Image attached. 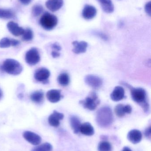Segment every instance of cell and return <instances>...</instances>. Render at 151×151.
Masks as SVG:
<instances>
[{
    "mask_svg": "<svg viewBox=\"0 0 151 151\" xmlns=\"http://www.w3.org/2000/svg\"><path fill=\"white\" fill-rule=\"evenodd\" d=\"M121 83L129 89L133 100L142 106L145 113H149L150 112V106L146 91L142 88H134L126 82H122Z\"/></svg>",
    "mask_w": 151,
    "mask_h": 151,
    "instance_id": "obj_1",
    "label": "cell"
},
{
    "mask_svg": "<svg viewBox=\"0 0 151 151\" xmlns=\"http://www.w3.org/2000/svg\"><path fill=\"white\" fill-rule=\"evenodd\" d=\"M113 120L112 111L108 106L101 107L97 112L96 121L98 125L101 127H109Z\"/></svg>",
    "mask_w": 151,
    "mask_h": 151,
    "instance_id": "obj_2",
    "label": "cell"
},
{
    "mask_svg": "<svg viewBox=\"0 0 151 151\" xmlns=\"http://www.w3.org/2000/svg\"><path fill=\"white\" fill-rule=\"evenodd\" d=\"M1 69L8 74L18 75L22 72L23 67L19 62L13 59H7L4 62Z\"/></svg>",
    "mask_w": 151,
    "mask_h": 151,
    "instance_id": "obj_3",
    "label": "cell"
},
{
    "mask_svg": "<svg viewBox=\"0 0 151 151\" xmlns=\"http://www.w3.org/2000/svg\"><path fill=\"white\" fill-rule=\"evenodd\" d=\"M100 100L96 93L94 91L90 92L84 100H80L79 104L84 108L90 111H94L100 104Z\"/></svg>",
    "mask_w": 151,
    "mask_h": 151,
    "instance_id": "obj_4",
    "label": "cell"
},
{
    "mask_svg": "<svg viewBox=\"0 0 151 151\" xmlns=\"http://www.w3.org/2000/svg\"><path fill=\"white\" fill-rule=\"evenodd\" d=\"M41 26L45 30H51L56 27L58 24L57 18L53 14L45 12L40 20Z\"/></svg>",
    "mask_w": 151,
    "mask_h": 151,
    "instance_id": "obj_5",
    "label": "cell"
},
{
    "mask_svg": "<svg viewBox=\"0 0 151 151\" xmlns=\"http://www.w3.org/2000/svg\"><path fill=\"white\" fill-rule=\"evenodd\" d=\"M25 60L26 62L31 65L37 64L40 60V54L36 48H32L26 53Z\"/></svg>",
    "mask_w": 151,
    "mask_h": 151,
    "instance_id": "obj_6",
    "label": "cell"
},
{
    "mask_svg": "<svg viewBox=\"0 0 151 151\" xmlns=\"http://www.w3.org/2000/svg\"><path fill=\"white\" fill-rule=\"evenodd\" d=\"M86 84L95 89L99 88L103 85V80L97 76L88 75L84 78Z\"/></svg>",
    "mask_w": 151,
    "mask_h": 151,
    "instance_id": "obj_7",
    "label": "cell"
},
{
    "mask_svg": "<svg viewBox=\"0 0 151 151\" xmlns=\"http://www.w3.org/2000/svg\"><path fill=\"white\" fill-rule=\"evenodd\" d=\"M23 137L27 142L33 145H38L41 142V137L32 131H25L23 133Z\"/></svg>",
    "mask_w": 151,
    "mask_h": 151,
    "instance_id": "obj_8",
    "label": "cell"
},
{
    "mask_svg": "<svg viewBox=\"0 0 151 151\" xmlns=\"http://www.w3.org/2000/svg\"><path fill=\"white\" fill-rule=\"evenodd\" d=\"M50 76L49 71L45 68H41L36 70L35 73L34 77L36 81L42 82H47Z\"/></svg>",
    "mask_w": 151,
    "mask_h": 151,
    "instance_id": "obj_9",
    "label": "cell"
},
{
    "mask_svg": "<svg viewBox=\"0 0 151 151\" xmlns=\"http://www.w3.org/2000/svg\"><path fill=\"white\" fill-rule=\"evenodd\" d=\"M64 118V115L63 114L54 111L53 113L48 117V121L50 126L57 127L60 125V121L63 119Z\"/></svg>",
    "mask_w": 151,
    "mask_h": 151,
    "instance_id": "obj_10",
    "label": "cell"
},
{
    "mask_svg": "<svg viewBox=\"0 0 151 151\" xmlns=\"http://www.w3.org/2000/svg\"><path fill=\"white\" fill-rule=\"evenodd\" d=\"M97 14V10L95 7L89 4L85 5L82 12L83 18L90 20L94 18Z\"/></svg>",
    "mask_w": 151,
    "mask_h": 151,
    "instance_id": "obj_11",
    "label": "cell"
},
{
    "mask_svg": "<svg viewBox=\"0 0 151 151\" xmlns=\"http://www.w3.org/2000/svg\"><path fill=\"white\" fill-rule=\"evenodd\" d=\"M132 111V107L129 105H123L119 104L115 106L114 108V112L117 116L120 118L125 116L126 114H130Z\"/></svg>",
    "mask_w": 151,
    "mask_h": 151,
    "instance_id": "obj_12",
    "label": "cell"
},
{
    "mask_svg": "<svg viewBox=\"0 0 151 151\" xmlns=\"http://www.w3.org/2000/svg\"><path fill=\"white\" fill-rule=\"evenodd\" d=\"M7 27L11 33L14 36H20L22 35L25 32V30L22 27H20L17 24L12 21L9 22L7 24Z\"/></svg>",
    "mask_w": 151,
    "mask_h": 151,
    "instance_id": "obj_13",
    "label": "cell"
},
{
    "mask_svg": "<svg viewBox=\"0 0 151 151\" xmlns=\"http://www.w3.org/2000/svg\"><path fill=\"white\" fill-rule=\"evenodd\" d=\"M60 90L51 89L47 92L46 96L48 100L52 103H56L60 101L62 97Z\"/></svg>",
    "mask_w": 151,
    "mask_h": 151,
    "instance_id": "obj_14",
    "label": "cell"
},
{
    "mask_svg": "<svg viewBox=\"0 0 151 151\" xmlns=\"http://www.w3.org/2000/svg\"><path fill=\"white\" fill-rule=\"evenodd\" d=\"M125 97V90L122 87L117 86L111 95V99L115 102L122 100Z\"/></svg>",
    "mask_w": 151,
    "mask_h": 151,
    "instance_id": "obj_15",
    "label": "cell"
},
{
    "mask_svg": "<svg viewBox=\"0 0 151 151\" xmlns=\"http://www.w3.org/2000/svg\"><path fill=\"white\" fill-rule=\"evenodd\" d=\"M127 138L134 144L139 143L142 141V135L141 131L137 129H133L129 132Z\"/></svg>",
    "mask_w": 151,
    "mask_h": 151,
    "instance_id": "obj_16",
    "label": "cell"
},
{
    "mask_svg": "<svg viewBox=\"0 0 151 151\" xmlns=\"http://www.w3.org/2000/svg\"><path fill=\"white\" fill-rule=\"evenodd\" d=\"M63 4V0H48L46 2L47 8L53 12L57 11L61 9Z\"/></svg>",
    "mask_w": 151,
    "mask_h": 151,
    "instance_id": "obj_17",
    "label": "cell"
},
{
    "mask_svg": "<svg viewBox=\"0 0 151 151\" xmlns=\"http://www.w3.org/2000/svg\"><path fill=\"white\" fill-rule=\"evenodd\" d=\"M72 44L74 47L73 52L76 54L85 53L88 47V43L83 41L80 42L75 41L72 42Z\"/></svg>",
    "mask_w": 151,
    "mask_h": 151,
    "instance_id": "obj_18",
    "label": "cell"
},
{
    "mask_svg": "<svg viewBox=\"0 0 151 151\" xmlns=\"http://www.w3.org/2000/svg\"><path fill=\"white\" fill-rule=\"evenodd\" d=\"M104 12L111 13L114 11V5L111 0H97Z\"/></svg>",
    "mask_w": 151,
    "mask_h": 151,
    "instance_id": "obj_19",
    "label": "cell"
},
{
    "mask_svg": "<svg viewBox=\"0 0 151 151\" xmlns=\"http://www.w3.org/2000/svg\"><path fill=\"white\" fill-rule=\"evenodd\" d=\"M79 131L82 134L88 136L93 135L95 134L94 128L89 122H85L81 124Z\"/></svg>",
    "mask_w": 151,
    "mask_h": 151,
    "instance_id": "obj_20",
    "label": "cell"
},
{
    "mask_svg": "<svg viewBox=\"0 0 151 151\" xmlns=\"http://www.w3.org/2000/svg\"><path fill=\"white\" fill-rule=\"evenodd\" d=\"M70 123L74 134H79L80 132V127L81 125L80 121L79 118L75 116H71L70 118Z\"/></svg>",
    "mask_w": 151,
    "mask_h": 151,
    "instance_id": "obj_21",
    "label": "cell"
},
{
    "mask_svg": "<svg viewBox=\"0 0 151 151\" xmlns=\"http://www.w3.org/2000/svg\"><path fill=\"white\" fill-rule=\"evenodd\" d=\"M30 98L33 102L40 104L43 100V92L42 91H37L31 94Z\"/></svg>",
    "mask_w": 151,
    "mask_h": 151,
    "instance_id": "obj_22",
    "label": "cell"
},
{
    "mask_svg": "<svg viewBox=\"0 0 151 151\" xmlns=\"http://www.w3.org/2000/svg\"><path fill=\"white\" fill-rule=\"evenodd\" d=\"M58 81L62 86H67L70 83V77L69 75L65 73H61L58 77Z\"/></svg>",
    "mask_w": 151,
    "mask_h": 151,
    "instance_id": "obj_23",
    "label": "cell"
},
{
    "mask_svg": "<svg viewBox=\"0 0 151 151\" xmlns=\"http://www.w3.org/2000/svg\"><path fill=\"white\" fill-rule=\"evenodd\" d=\"M14 17V12L11 10L0 9V18L9 19Z\"/></svg>",
    "mask_w": 151,
    "mask_h": 151,
    "instance_id": "obj_24",
    "label": "cell"
},
{
    "mask_svg": "<svg viewBox=\"0 0 151 151\" xmlns=\"http://www.w3.org/2000/svg\"><path fill=\"white\" fill-rule=\"evenodd\" d=\"M53 147L51 144L45 143L36 146L33 149L32 151H52Z\"/></svg>",
    "mask_w": 151,
    "mask_h": 151,
    "instance_id": "obj_25",
    "label": "cell"
},
{
    "mask_svg": "<svg viewBox=\"0 0 151 151\" xmlns=\"http://www.w3.org/2000/svg\"><path fill=\"white\" fill-rule=\"evenodd\" d=\"M98 151H112V147L109 142L103 141L99 143L98 147Z\"/></svg>",
    "mask_w": 151,
    "mask_h": 151,
    "instance_id": "obj_26",
    "label": "cell"
},
{
    "mask_svg": "<svg viewBox=\"0 0 151 151\" xmlns=\"http://www.w3.org/2000/svg\"><path fill=\"white\" fill-rule=\"evenodd\" d=\"M23 35V40L26 41L31 40H33V31L30 28H27L25 30Z\"/></svg>",
    "mask_w": 151,
    "mask_h": 151,
    "instance_id": "obj_27",
    "label": "cell"
},
{
    "mask_svg": "<svg viewBox=\"0 0 151 151\" xmlns=\"http://www.w3.org/2000/svg\"><path fill=\"white\" fill-rule=\"evenodd\" d=\"M42 6L39 4L34 5L32 9V14L35 17H38L43 11Z\"/></svg>",
    "mask_w": 151,
    "mask_h": 151,
    "instance_id": "obj_28",
    "label": "cell"
},
{
    "mask_svg": "<svg viewBox=\"0 0 151 151\" xmlns=\"http://www.w3.org/2000/svg\"><path fill=\"white\" fill-rule=\"evenodd\" d=\"M11 46V40L8 38H4L0 40V47L1 48L9 47Z\"/></svg>",
    "mask_w": 151,
    "mask_h": 151,
    "instance_id": "obj_29",
    "label": "cell"
},
{
    "mask_svg": "<svg viewBox=\"0 0 151 151\" xmlns=\"http://www.w3.org/2000/svg\"><path fill=\"white\" fill-rule=\"evenodd\" d=\"M144 9L146 13L150 17L151 16V2L150 1L146 4L144 7Z\"/></svg>",
    "mask_w": 151,
    "mask_h": 151,
    "instance_id": "obj_30",
    "label": "cell"
},
{
    "mask_svg": "<svg viewBox=\"0 0 151 151\" xmlns=\"http://www.w3.org/2000/svg\"><path fill=\"white\" fill-rule=\"evenodd\" d=\"M144 135L145 137L148 139H150L151 138V127L147 128L145 129V132H144Z\"/></svg>",
    "mask_w": 151,
    "mask_h": 151,
    "instance_id": "obj_31",
    "label": "cell"
},
{
    "mask_svg": "<svg viewBox=\"0 0 151 151\" xmlns=\"http://www.w3.org/2000/svg\"><path fill=\"white\" fill-rule=\"evenodd\" d=\"M52 48L55 49V50H56L57 51H60L61 50V47L59 44H58L57 43H54L52 44Z\"/></svg>",
    "mask_w": 151,
    "mask_h": 151,
    "instance_id": "obj_32",
    "label": "cell"
},
{
    "mask_svg": "<svg viewBox=\"0 0 151 151\" xmlns=\"http://www.w3.org/2000/svg\"><path fill=\"white\" fill-rule=\"evenodd\" d=\"M11 46L16 47V46H17L20 44V42L17 40L11 39Z\"/></svg>",
    "mask_w": 151,
    "mask_h": 151,
    "instance_id": "obj_33",
    "label": "cell"
},
{
    "mask_svg": "<svg viewBox=\"0 0 151 151\" xmlns=\"http://www.w3.org/2000/svg\"><path fill=\"white\" fill-rule=\"evenodd\" d=\"M51 55L54 58H56L59 57L60 56V54L57 51H52L51 53Z\"/></svg>",
    "mask_w": 151,
    "mask_h": 151,
    "instance_id": "obj_34",
    "label": "cell"
},
{
    "mask_svg": "<svg viewBox=\"0 0 151 151\" xmlns=\"http://www.w3.org/2000/svg\"><path fill=\"white\" fill-rule=\"evenodd\" d=\"M20 2L24 5H27L30 4L32 0H19Z\"/></svg>",
    "mask_w": 151,
    "mask_h": 151,
    "instance_id": "obj_35",
    "label": "cell"
},
{
    "mask_svg": "<svg viewBox=\"0 0 151 151\" xmlns=\"http://www.w3.org/2000/svg\"><path fill=\"white\" fill-rule=\"evenodd\" d=\"M121 151H132V150L128 147H125Z\"/></svg>",
    "mask_w": 151,
    "mask_h": 151,
    "instance_id": "obj_36",
    "label": "cell"
},
{
    "mask_svg": "<svg viewBox=\"0 0 151 151\" xmlns=\"http://www.w3.org/2000/svg\"><path fill=\"white\" fill-rule=\"evenodd\" d=\"M3 97V92L0 89V100Z\"/></svg>",
    "mask_w": 151,
    "mask_h": 151,
    "instance_id": "obj_37",
    "label": "cell"
}]
</instances>
